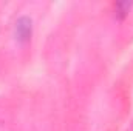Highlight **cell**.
Instances as JSON below:
<instances>
[{"label":"cell","mask_w":133,"mask_h":131,"mask_svg":"<svg viewBox=\"0 0 133 131\" xmlns=\"http://www.w3.org/2000/svg\"><path fill=\"white\" fill-rule=\"evenodd\" d=\"M33 35V19L28 16H20L14 23V37L20 43L30 42Z\"/></svg>","instance_id":"cell-1"},{"label":"cell","mask_w":133,"mask_h":131,"mask_svg":"<svg viewBox=\"0 0 133 131\" xmlns=\"http://www.w3.org/2000/svg\"><path fill=\"white\" fill-rule=\"evenodd\" d=\"M113 8V16L115 19L118 20H124L129 14H130V9L133 8V3L132 2H116L111 5Z\"/></svg>","instance_id":"cell-2"}]
</instances>
